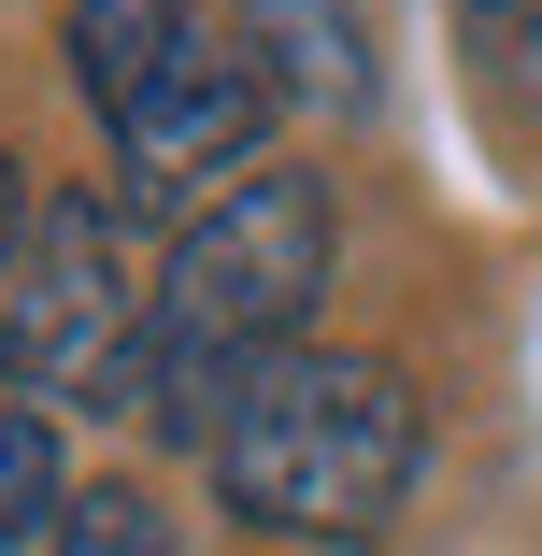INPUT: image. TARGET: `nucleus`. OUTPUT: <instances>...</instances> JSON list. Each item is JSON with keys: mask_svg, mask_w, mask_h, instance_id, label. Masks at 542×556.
<instances>
[{"mask_svg": "<svg viewBox=\"0 0 542 556\" xmlns=\"http://www.w3.org/2000/svg\"><path fill=\"white\" fill-rule=\"evenodd\" d=\"M257 129H272V58L243 29H200L129 115H115V172H129V214H172V200H214V172H257Z\"/></svg>", "mask_w": 542, "mask_h": 556, "instance_id": "20e7f679", "label": "nucleus"}, {"mask_svg": "<svg viewBox=\"0 0 542 556\" xmlns=\"http://www.w3.org/2000/svg\"><path fill=\"white\" fill-rule=\"evenodd\" d=\"M43 556H172V528H157V500H129V485H86Z\"/></svg>", "mask_w": 542, "mask_h": 556, "instance_id": "1a4fd4ad", "label": "nucleus"}, {"mask_svg": "<svg viewBox=\"0 0 542 556\" xmlns=\"http://www.w3.org/2000/svg\"><path fill=\"white\" fill-rule=\"evenodd\" d=\"M186 43H200L186 0H72V15H58V58H72V86H86V115H100V129H115L129 100L186 58Z\"/></svg>", "mask_w": 542, "mask_h": 556, "instance_id": "39448f33", "label": "nucleus"}, {"mask_svg": "<svg viewBox=\"0 0 542 556\" xmlns=\"http://www.w3.org/2000/svg\"><path fill=\"white\" fill-rule=\"evenodd\" d=\"M428 457V414L386 357H343V343H286L243 371L229 428H214V500L272 542H371L400 514Z\"/></svg>", "mask_w": 542, "mask_h": 556, "instance_id": "f03ea898", "label": "nucleus"}, {"mask_svg": "<svg viewBox=\"0 0 542 556\" xmlns=\"http://www.w3.org/2000/svg\"><path fill=\"white\" fill-rule=\"evenodd\" d=\"M29 229H43V214H29V157L0 143V286H15V257H29Z\"/></svg>", "mask_w": 542, "mask_h": 556, "instance_id": "9d476101", "label": "nucleus"}, {"mask_svg": "<svg viewBox=\"0 0 542 556\" xmlns=\"http://www.w3.org/2000/svg\"><path fill=\"white\" fill-rule=\"evenodd\" d=\"M329 257H343L329 186H314V172H243V186L172 243V271H157V371H143V414L214 457L243 371L286 357L300 314L329 300Z\"/></svg>", "mask_w": 542, "mask_h": 556, "instance_id": "f257e3e1", "label": "nucleus"}, {"mask_svg": "<svg viewBox=\"0 0 542 556\" xmlns=\"http://www.w3.org/2000/svg\"><path fill=\"white\" fill-rule=\"evenodd\" d=\"M72 500H86V485H72V457H58L43 400H0V556H15V542H58Z\"/></svg>", "mask_w": 542, "mask_h": 556, "instance_id": "0eeeda50", "label": "nucleus"}, {"mask_svg": "<svg viewBox=\"0 0 542 556\" xmlns=\"http://www.w3.org/2000/svg\"><path fill=\"white\" fill-rule=\"evenodd\" d=\"M143 371H157V286L129 257V200H58L0 286V386L143 414Z\"/></svg>", "mask_w": 542, "mask_h": 556, "instance_id": "7ed1b4c3", "label": "nucleus"}, {"mask_svg": "<svg viewBox=\"0 0 542 556\" xmlns=\"http://www.w3.org/2000/svg\"><path fill=\"white\" fill-rule=\"evenodd\" d=\"M257 58H286V86L300 100H371V29H357V0H257V29H243Z\"/></svg>", "mask_w": 542, "mask_h": 556, "instance_id": "423d86ee", "label": "nucleus"}, {"mask_svg": "<svg viewBox=\"0 0 542 556\" xmlns=\"http://www.w3.org/2000/svg\"><path fill=\"white\" fill-rule=\"evenodd\" d=\"M457 43L514 115H542V0H457Z\"/></svg>", "mask_w": 542, "mask_h": 556, "instance_id": "6e6552de", "label": "nucleus"}]
</instances>
